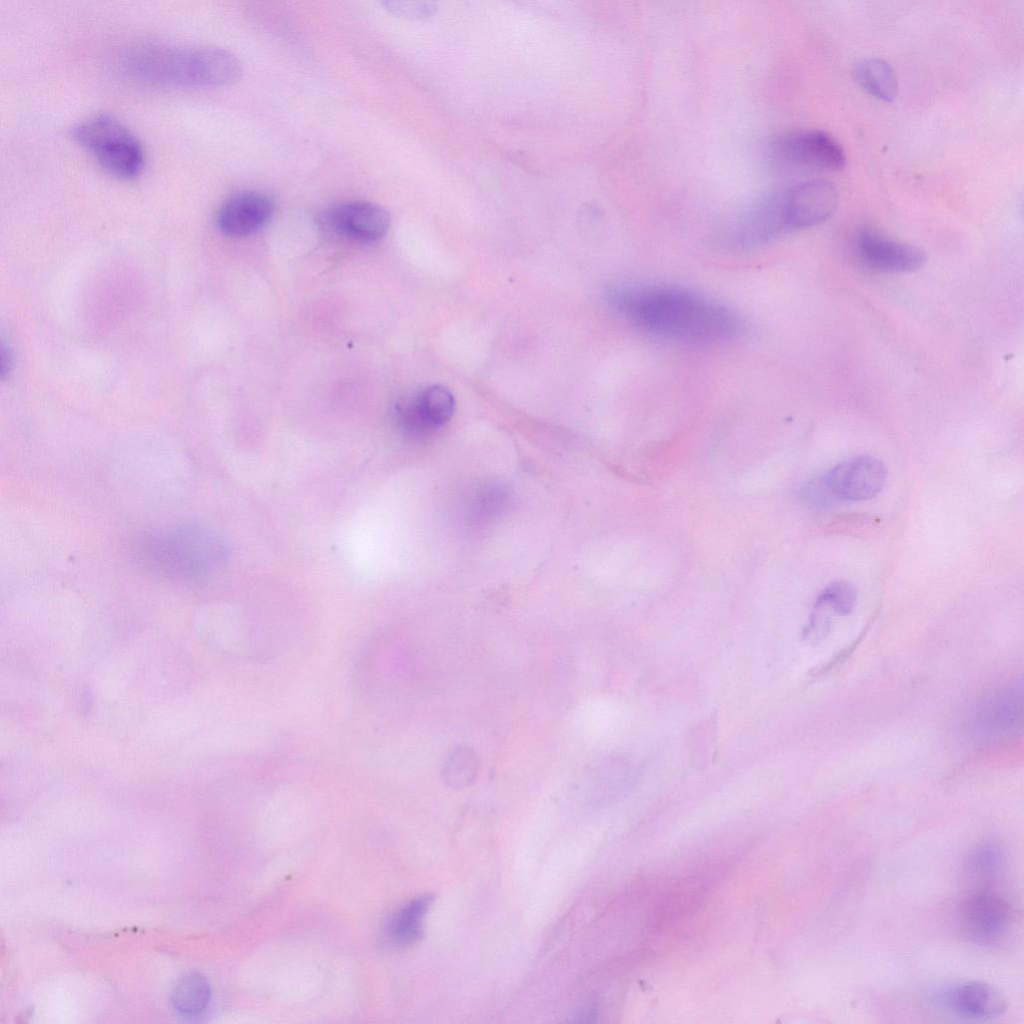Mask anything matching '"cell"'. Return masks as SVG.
<instances>
[{
  "label": "cell",
  "instance_id": "18",
  "mask_svg": "<svg viewBox=\"0 0 1024 1024\" xmlns=\"http://www.w3.org/2000/svg\"><path fill=\"white\" fill-rule=\"evenodd\" d=\"M480 770V760L476 752L467 746L455 747L446 757L442 777L445 783L453 788H463L472 784Z\"/></svg>",
  "mask_w": 1024,
  "mask_h": 1024
},
{
  "label": "cell",
  "instance_id": "6",
  "mask_svg": "<svg viewBox=\"0 0 1024 1024\" xmlns=\"http://www.w3.org/2000/svg\"><path fill=\"white\" fill-rule=\"evenodd\" d=\"M770 158L781 165L820 171H840L846 164L841 145L821 130L787 132L770 141Z\"/></svg>",
  "mask_w": 1024,
  "mask_h": 1024
},
{
  "label": "cell",
  "instance_id": "15",
  "mask_svg": "<svg viewBox=\"0 0 1024 1024\" xmlns=\"http://www.w3.org/2000/svg\"><path fill=\"white\" fill-rule=\"evenodd\" d=\"M431 902L430 896H420L400 908L385 928L387 942L395 947H406L417 942L422 936L423 920Z\"/></svg>",
  "mask_w": 1024,
  "mask_h": 1024
},
{
  "label": "cell",
  "instance_id": "1",
  "mask_svg": "<svg viewBox=\"0 0 1024 1024\" xmlns=\"http://www.w3.org/2000/svg\"><path fill=\"white\" fill-rule=\"evenodd\" d=\"M609 307L651 335L688 343H715L742 330L739 315L706 295L666 284L618 283L605 291Z\"/></svg>",
  "mask_w": 1024,
  "mask_h": 1024
},
{
  "label": "cell",
  "instance_id": "10",
  "mask_svg": "<svg viewBox=\"0 0 1024 1024\" xmlns=\"http://www.w3.org/2000/svg\"><path fill=\"white\" fill-rule=\"evenodd\" d=\"M853 251L864 265L881 272H912L922 267L926 260L920 248L871 229H861L856 233Z\"/></svg>",
  "mask_w": 1024,
  "mask_h": 1024
},
{
  "label": "cell",
  "instance_id": "13",
  "mask_svg": "<svg viewBox=\"0 0 1024 1024\" xmlns=\"http://www.w3.org/2000/svg\"><path fill=\"white\" fill-rule=\"evenodd\" d=\"M328 222L341 235L359 241H374L386 234L390 217L384 208L375 203L350 201L332 208Z\"/></svg>",
  "mask_w": 1024,
  "mask_h": 1024
},
{
  "label": "cell",
  "instance_id": "11",
  "mask_svg": "<svg viewBox=\"0 0 1024 1024\" xmlns=\"http://www.w3.org/2000/svg\"><path fill=\"white\" fill-rule=\"evenodd\" d=\"M273 211V200L267 194L243 191L232 195L221 205L216 224L227 236H247L265 226Z\"/></svg>",
  "mask_w": 1024,
  "mask_h": 1024
},
{
  "label": "cell",
  "instance_id": "12",
  "mask_svg": "<svg viewBox=\"0 0 1024 1024\" xmlns=\"http://www.w3.org/2000/svg\"><path fill=\"white\" fill-rule=\"evenodd\" d=\"M455 410V399L448 388L430 385L398 408L402 426L409 432L422 434L445 425Z\"/></svg>",
  "mask_w": 1024,
  "mask_h": 1024
},
{
  "label": "cell",
  "instance_id": "17",
  "mask_svg": "<svg viewBox=\"0 0 1024 1024\" xmlns=\"http://www.w3.org/2000/svg\"><path fill=\"white\" fill-rule=\"evenodd\" d=\"M211 1000L208 981L198 973L182 976L174 985L170 1001L173 1009L181 1016L195 1018L204 1013Z\"/></svg>",
  "mask_w": 1024,
  "mask_h": 1024
},
{
  "label": "cell",
  "instance_id": "21",
  "mask_svg": "<svg viewBox=\"0 0 1024 1024\" xmlns=\"http://www.w3.org/2000/svg\"><path fill=\"white\" fill-rule=\"evenodd\" d=\"M382 4L393 15L406 19H424L432 16L437 9L434 2L428 1L388 0Z\"/></svg>",
  "mask_w": 1024,
  "mask_h": 1024
},
{
  "label": "cell",
  "instance_id": "8",
  "mask_svg": "<svg viewBox=\"0 0 1024 1024\" xmlns=\"http://www.w3.org/2000/svg\"><path fill=\"white\" fill-rule=\"evenodd\" d=\"M886 468L879 459L861 455L833 467L820 482L821 488L835 498L865 501L880 493L886 482Z\"/></svg>",
  "mask_w": 1024,
  "mask_h": 1024
},
{
  "label": "cell",
  "instance_id": "19",
  "mask_svg": "<svg viewBox=\"0 0 1024 1024\" xmlns=\"http://www.w3.org/2000/svg\"><path fill=\"white\" fill-rule=\"evenodd\" d=\"M1003 863V852L994 843H982L976 846L968 860L970 869L981 877L994 876L1001 870Z\"/></svg>",
  "mask_w": 1024,
  "mask_h": 1024
},
{
  "label": "cell",
  "instance_id": "3",
  "mask_svg": "<svg viewBox=\"0 0 1024 1024\" xmlns=\"http://www.w3.org/2000/svg\"><path fill=\"white\" fill-rule=\"evenodd\" d=\"M130 553L146 571L166 580L186 583L209 578L227 558L221 536L195 521L147 530L133 540Z\"/></svg>",
  "mask_w": 1024,
  "mask_h": 1024
},
{
  "label": "cell",
  "instance_id": "2",
  "mask_svg": "<svg viewBox=\"0 0 1024 1024\" xmlns=\"http://www.w3.org/2000/svg\"><path fill=\"white\" fill-rule=\"evenodd\" d=\"M116 66L125 77L163 86H225L242 74L234 54L209 45L141 43L124 49Z\"/></svg>",
  "mask_w": 1024,
  "mask_h": 1024
},
{
  "label": "cell",
  "instance_id": "9",
  "mask_svg": "<svg viewBox=\"0 0 1024 1024\" xmlns=\"http://www.w3.org/2000/svg\"><path fill=\"white\" fill-rule=\"evenodd\" d=\"M1011 920V907L1001 896L993 892H975L960 905L961 930L976 943L997 942L1007 933Z\"/></svg>",
  "mask_w": 1024,
  "mask_h": 1024
},
{
  "label": "cell",
  "instance_id": "16",
  "mask_svg": "<svg viewBox=\"0 0 1024 1024\" xmlns=\"http://www.w3.org/2000/svg\"><path fill=\"white\" fill-rule=\"evenodd\" d=\"M852 74L855 82L878 100L892 102L898 95V80L895 71L883 59H861L855 63Z\"/></svg>",
  "mask_w": 1024,
  "mask_h": 1024
},
{
  "label": "cell",
  "instance_id": "20",
  "mask_svg": "<svg viewBox=\"0 0 1024 1024\" xmlns=\"http://www.w3.org/2000/svg\"><path fill=\"white\" fill-rule=\"evenodd\" d=\"M856 602V590L848 582H836L827 587L819 596L820 604H828L837 613L846 615L851 612Z\"/></svg>",
  "mask_w": 1024,
  "mask_h": 1024
},
{
  "label": "cell",
  "instance_id": "4",
  "mask_svg": "<svg viewBox=\"0 0 1024 1024\" xmlns=\"http://www.w3.org/2000/svg\"><path fill=\"white\" fill-rule=\"evenodd\" d=\"M71 135L118 178H134L144 168L145 152L140 140L110 113H94L81 119L72 127Z\"/></svg>",
  "mask_w": 1024,
  "mask_h": 1024
},
{
  "label": "cell",
  "instance_id": "7",
  "mask_svg": "<svg viewBox=\"0 0 1024 1024\" xmlns=\"http://www.w3.org/2000/svg\"><path fill=\"white\" fill-rule=\"evenodd\" d=\"M1023 726V688L1013 682L988 694L972 711L968 730L977 741L1016 736Z\"/></svg>",
  "mask_w": 1024,
  "mask_h": 1024
},
{
  "label": "cell",
  "instance_id": "14",
  "mask_svg": "<svg viewBox=\"0 0 1024 1024\" xmlns=\"http://www.w3.org/2000/svg\"><path fill=\"white\" fill-rule=\"evenodd\" d=\"M950 1008L975 1019L994 1018L1007 1010L1006 998L992 985L972 981L952 988L946 997Z\"/></svg>",
  "mask_w": 1024,
  "mask_h": 1024
},
{
  "label": "cell",
  "instance_id": "5",
  "mask_svg": "<svg viewBox=\"0 0 1024 1024\" xmlns=\"http://www.w3.org/2000/svg\"><path fill=\"white\" fill-rule=\"evenodd\" d=\"M773 223L780 236L827 220L836 210L838 192L827 180L793 184L766 195Z\"/></svg>",
  "mask_w": 1024,
  "mask_h": 1024
}]
</instances>
